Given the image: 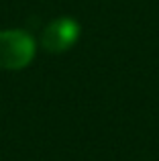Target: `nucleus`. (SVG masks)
Instances as JSON below:
<instances>
[{
    "label": "nucleus",
    "instance_id": "obj_1",
    "mask_svg": "<svg viewBox=\"0 0 159 161\" xmlns=\"http://www.w3.org/2000/svg\"><path fill=\"white\" fill-rule=\"evenodd\" d=\"M37 55V41L25 29H2L0 31V67L19 71L31 65Z\"/></svg>",
    "mask_w": 159,
    "mask_h": 161
},
{
    "label": "nucleus",
    "instance_id": "obj_2",
    "mask_svg": "<svg viewBox=\"0 0 159 161\" xmlns=\"http://www.w3.org/2000/svg\"><path fill=\"white\" fill-rule=\"evenodd\" d=\"M82 27L72 16H59L45 27L41 35V47L49 53H63L72 49L80 39Z\"/></svg>",
    "mask_w": 159,
    "mask_h": 161
}]
</instances>
